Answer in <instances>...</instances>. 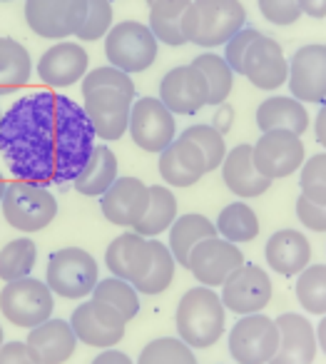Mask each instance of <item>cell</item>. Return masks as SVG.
Returning a JSON list of instances; mask_svg holds the SVG:
<instances>
[{"label": "cell", "instance_id": "db71d44e", "mask_svg": "<svg viewBox=\"0 0 326 364\" xmlns=\"http://www.w3.org/2000/svg\"><path fill=\"white\" fill-rule=\"evenodd\" d=\"M6 190H8V182H6V177H3V172H0V203H3V195H6Z\"/></svg>", "mask_w": 326, "mask_h": 364}, {"label": "cell", "instance_id": "8992f818", "mask_svg": "<svg viewBox=\"0 0 326 364\" xmlns=\"http://www.w3.org/2000/svg\"><path fill=\"white\" fill-rule=\"evenodd\" d=\"M53 289L43 279L21 277L6 282L0 292V312L16 327L33 329L53 317Z\"/></svg>", "mask_w": 326, "mask_h": 364}, {"label": "cell", "instance_id": "681fc988", "mask_svg": "<svg viewBox=\"0 0 326 364\" xmlns=\"http://www.w3.org/2000/svg\"><path fill=\"white\" fill-rule=\"evenodd\" d=\"M232 117H234L232 107L227 105V102H222V105H217V115H214V120H212V125H214L222 135H227V132H229V127H232Z\"/></svg>", "mask_w": 326, "mask_h": 364}, {"label": "cell", "instance_id": "9f6ffc18", "mask_svg": "<svg viewBox=\"0 0 326 364\" xmlns=\"http://www.w3.org/2000/svg\"><path fill=\"white\" fill-rule=\"evenodd\" d=\"M0 3H11V0H0Z\"/></svg>", "mask_w": 326, "mask_h": 364}, {"label": "cell", "instance_id": "d590c367", "mask_svg": "<svg viewBox=\"0 0 326 364\" xmlns=\"http://www.w3.org/2000/svg\"><path fill=\"white\" fill-rule=\"evenodd\" d=\"M192 65L200 68L202 75L207 77V85H210V105H222L227 102L232 92V85H234V70L227 65V60L222 55H214V53H202L200 58L192 60Z\"/></svg>", "mask_w": 326, "mask_h": 364}, {"label": "cell", "instance_id": "484cf974", "mask_svg": "<svg viewBox=\"0 0 326 364\" xmlns=\"http://www.w3.org/2000/svg\"><path fill=\"white\" fill-rule=\"evenodd\" d=\"M264 257L274 272L284 277H296L311 262V245L299 230H279L269 237Z\"/></svg>", "mask_w": 326, "mask_h": 364}, {"label": "cell", "instance_id": "7dc6e473", "mask_svg": "<svg viewBox=\"0 0 326 364\" xmlns=\"http://www.w3.org/2000/svg\"><path fill=\"white\" fill-rule=\"evenodd\" d=\"M0 364H38L26 342H6L0 347Z\"/></svg>", "mask_w": 326, "mask_h": 364}, {"label": "cell", "instance_id": "6da1fadb", "mask_svg": "<svg viewBox=\"0 0 326 364\" xmlns=\"http://www.w3.org/2000/svg\"><path fill=\"white\" fill-rule=\"evenodd\" d=\"M80 102L53 90L31 92L0 117V152L16 180L40 188L67 185L97 145Z\"/></svg>", "mask_w": 326, "mask_h": 364}, {"label": "cell", "instance_id": "f907efd6", "mask_svg": "<svg viewBox=\"0 0 326 364\" xmlns=\"http://www.w3.org/2000/svg\"><path fill=\"white\" fill-rule=\"evenodd\" d=\"M301 13L309 18H326V0H299Z\"/></svg>", "mask_w": 326, "mask_h": 364}, {"label": "cell", "instance_id": "2e32d148", "mask_svg": "<svg viewBox=\"0 0 326 364\" xmlns=\"http://www.w3.org/2000/svg\"><path fill=\"white\" fill-rule=\"evenodd\" d=\"M160 100L172 115H195L205 105H210V85L200 68L177 65L162 77Z\"/></svg>", "mask_w": 326, "mask_h": 364}, {"label": "cell", "instance_id": "d6986e66", "mask_svg": "<svg viewBox=\"0 0 326 364\" xmlns=\"http://www.w3.org/2000/svg\"><path fill=\"white\" fill-rule=\"evenodd\" d=\"M241 75L259 90H276L289 77V60L274 38L259 36L246 50Z\"/></svg>", "mask_w": 326, "mask_h": 364}, {"label": "cell", "instance_id": "8fae6325", "mask_svg": "<svg viewBox=\"0 0 326 364\" xmlns=\"http://www.w3.org/2000/svg\"><path fill=\"white\" fill-rule=\"evenodd\" d=\"M87 13V0H26V23L48 41H63L77 33Z\"/></svg>", "mask_w": 326, "mask_h": 364}, {"label": "cell", "instance_id": "f35d334b", "mask_svg": "<svg viewBox=\"0 0 326 364\" xmlns=\"http://www.w3.org/2000/svg\"><path fill=\"white\" fill-rule=\"evenodd\" d=\"M137 364H197V357L180 337H160L142 347Z\"/></svg>", "mask_w": 326, "mask_h": 364}, {"label": "cell", "instance_id": "b9f144b4", "mask_svg": "<svg viewBox=\"0 0 326 364\" xmlns=\"http://www.w3.org/2000/svg\"><path fill=\"white\" fill-rule=\"evenodd\" d=\"M301 195L316 205H326V152H319L301 165Z\"/></svg>", "mask_w": 326, "mask_h": 364}, {"label": "cell", "instance_id": "ffe728a7", "mask_svg": "<svg viewBox=\"0 0 326 364\" xmlns=\"http://www.w3.org/2000/svg\"><path fill=\"white\" fill-rule=\"evenodd\" d=\"M87 50L80 43H55L38 60V77L50 87H70L87 75Z\"/></svg>", "mask_w": 326, "mask_h": 364}, {"label": "cell", "instance_id": "7c38bea8", "mask_svg": "<svg viewBox=\"0 0 326 364\" xmlns=\"http://www.w3.org/2000/svg\"><path fill=\"white\" fill-rule=\"evenodd\" d=\"M127 130H130L132 142L137 147L160 155L177 137V122L160 97H140V100L132 102Z\"/></svg>", "mask_w": 326, "mask_h": 364}, {"label": "cell", "instance_id": "f6af8a7d", "mask_svg": "<svg viewBox=\"0 0 326 364\" xmlns=\"http://www.w3.org/2000/svg\"><path fill=\"white\" fill-rule=\"evenodd\" d=\"M259 13L274 26H291L301 18L299 0H256Z\"/></svg>", "mask_w": 326, "mask_h": 364}, {"label": "cell", "instance_id": "4fadbf2b", "mask_svg": "<svg viewBox=\"0 0 326 364\" xmlns=\"http://www.w3.org/2000/svg\"><path fill=\"white\" fill-rule=\"evenodd\" d=\"M82 100H85L82 110L95 130V137H100L102 142H112L125 135L130 127V112L135 97L115 90V87H100V90L82 95Z\"/></svg>", "mask_w": 326, "mask_h": 364}, {"label": "cell", "instance_id": "9a60e30c", "mask_svg": "<svg viewBox=\"0 0 326 364\" xmlns=\"http://www.w3.org/2000/svg\"><path fill=\"white\" fill-rule=\"evenodd\" d=\"M222 304L229 312H237L239 317L244 314H256L269 304L271 299V279L259 264H241L239 269L227 277L222 284Z\"/></svg>", "mask_w": 326, "mask_h": 364}, {"label": "cell", "instance_id": "ba28073f", "mask_svg": "<svg viewBox=\"0 0 326 364\" xmlns=\"http://www.w3.org/2000/svg\"><path fill=\"white\" fill-rule=\"evenodd\" d=\"M279 349L276 319L266 314H244L229 332V354L239 364H269Z\"/></svg>", "mask_w": 326, "mask_h": 364}, {"label": "cell", "instance_id": "d4e9b609", "mask_svg": "<svg viewBox=\"0 0 326 364\" xmlns=\"http://www.w3.org/2000/svg\"><path fill=\"white\" fill-rule=\"evenodd\" d=\"M222 180H224L227 190L241 200L259 198L271 188V180H266L254 167L251 145H244V142L227 152L224 162H222Z\"/></svg>", "mask_w": 326, "mask_h": 364}, {"label": "cell", "instance_id": "3957f363", "mask_svg": "<svg viewBox=\"0 0 326 364\" xmlns=\"http://www.w3.org/2000/svg\"><path fill=\"white\" fill-rule=\"evenodd\" d=\"M246 23L239 0H192L187 11V43L200 48L224 46Z\"/></svg>", "mask_w": 326, "mask_h": 364}, {"label": "cell", "instance_id": "52a82bcc", "mask_svg": "<svg viewBox=\"0 0 326 364\" xmlns=\"http://www.w3.org/2000/svg\"><path fill=\"white\" fill-rule=\"evenodd\" d=\"M157 38L152 36L150 26L137 21H125L110 28L105 36L107 63L120 68L122 73H142L157 60Z\"/></svg>", "mask_w": 326, "mask_h": 364}, {"label": "cell", "instance_id": "c3c4849f", "mask_svg": "<svg viewBox=\"0 0 326 364\" xmlns=\"http://www.w3.org/2000/svg\"><path fill=\"white\" fill-rule=\"evenodd\" d=\"M92 364H135L130 357H127L125 352H120V349H102L100 354H97L95 359H92Z\"/></svg>", "mask_w": 326, "mask_h": 364}, {"label": "cell", "instance_id": "f5cc1de1", "mask_svg": "<svg viewBox=\"0 0 326 364\" xmlns=\"http://www.w3.org/2000/svg\"><path fill=\"white\" fill-rule=\"evenodd\" d=\"M314 332H316V344H319L321 352L326 354V314H324V317H321V322L316 324Z\"/></svg>", "mask_w": 326, "mask_h": 364}, {"label": "cell", "instance_id": "277c9868", "mask_svg": "<svg viewBox=\"0 0 326 364\" xmlns=\"http://www.w3.org/2000/svg\"><path fill=\"white\" fill-rule=\"evenodd\" d=\"M3 218L21 232H40L58 218V200L53 193L33 182H8L3 195Z\"/></svg>", "mask_w": 326, "mask_h": 364}, {"label": "cell", "instance_id": "5bb4252c", "mask_svg": "<svg viewBox=\"0 0 326 364\" xmlns=\"http://www.w3.org/2000/svg\"><path fill=\"white\" fill-rule=\"evenodd\" d=\"M244 264V255H241L239 245L229 242L224 237H210L202 240L190 255V272L202 287H222L234 269Z\"/></svg>", "mask_w": 326, "mask_h": 364}, {"label": "cell", "instance_id": "f1b7e54d", "mask_svg": "<svg viewBox=\"0 0 326 364\" xmlns=\"http://www.w3.org/2000/svg\"><path fill=\"white\" fill-rule=\"evenodd\" d=\"M217 237V228L214 223L205 218V215L197 213H187L182 218H177L170 228V252L175 257L177 264L182 267H190V255L202 240Z\"/></svg>", "mask_w": 326, "mask_h": 364}, {"label": "cell", "instance_id": "ab89813d", "mask_svg": "<svg viewBox=\"0 0 326 364\" xmlns=\"http://www.w3.org/2000/svg\"><path fill=\"white\" fill-rule=\"evenodd\" d=\"M182 137L192 140L202 150V155H205V160H207V172L222 167V162H224V157H227V142H224V135H222L214 125H192L182 132Z\"/></svg>", "mask_w": 326, "mask_h": 364}, {"label": "cell", "instance_id": "603a6c76", "mask_svg": "<svg viewBox=\"0 0 326 364\" xmlns=\"http://www.w3.org/2000/svg\"><path fill=\"white\" fill-rule=\"evenodd\" d=\"M279 327V349L269 364H311L316 357V332L306 317L284 312L276 319Z\"/></svg>", "mask_w": 326, "mask_h": 364}, {"label": "cell", "instance_id": "5b68a950", "mask_svg": "<svg viewBox=\"0 0 326 364\" xmlns=\"http://www.w3.org/2000/svg\"><path fill=\"white\" fill-rule=\"evenodd\" d=\"M97 282H100V269L87 250L63 247L48 259L45 284L53 289V294H60L65 299H82L92 294Z\"/></svg>", "mask_w": 326, "mask_h": 364}, {"label": "cell", "instance_id": "e0dca14e", "mask_svg": "<svg viewBox=\"0 0 326 364\" xmlns=\"http://www.w3.org/2000/svg\"><path fill=\"white\" fill-rule=\"evenodd\" d=\"M291 95L299 102H324L326 100V46L311 43L301 46L289 60Z\"/></svg>", "mask_w": 326, "mask_h": 364}, {"label": "cell", "instance_id": "83f0119b", "mask_svg": "<svg viewBox=\"0 0 326 364\" xmlns=\"http://www.w3.org/2000/svg\"><path fill=\"white\" fill-rule=\"evenodd\" d=\"M192 0H155L150 3V31L157 43L170 48L187 46V11Z\"/></svg>", "mask_w": 326, "mask_h": 364}, {"label": "cell", "instance_id": "1f68e13d", "mask_svg": "<svg viewBox=\"0 0 326 364\" xmlns=\"http://www.w3.org/2000/svg\"><path fill=\"white\" fill-rule=\"evenodd\" d=\"M177 220V198L167 185H150V205L140 223L135 225V232L147 240H155L157 235L167 232Z\"/></svg>", "mask_w": 326, "mask_h": 364}, {"label": "cell", "instance_id": "4dcf8cb0", "mask_svg": "<svg viewBox=\"0 0 326 364\" xmlns=\"http://www.w3.org/2000/svg\"><path fill=\"white\" fill-rule=\"evenodd\" d=\"M31 73L33 60L28 48L13 38H0V95L26 87Z\"/></svg>", "mask_w": 326, "mask_h": 364}, {"label": "cell", "instance_id": "30bf717a", "mask_svg": "<svg viewBox=\"0 0 326 364\" xmlns=\"http://www.w3.org/2000/svg\"><path fill=\"white\" fill-rule=\"evenodd\" d=\"M67 322H70L77 342H85L87 347L97 349H110L117 342H122L127 327V319L115 307L97 302V299L77 304Z\"/></svg>", "mask_w": 326, "mask_h": 364}, {"label": "cell", "instance_id": "9c48e42d", "mask_svg": "<svg viewBox=\"0 0 326 364\" xmlns=\"http://www.w3.org/2000/svg\"><path fill=\"white\" fill-rule=\"evenodd\" d=\"M254 167L266 180H281L294 175L304 165V142L301 135L289 130H269L261 132L259 140L251 145Z\"/></svg>", "mask_w": 326, "mask_h": 364}, {"label": "cell", "instance_id": "e575fe53", "mask_svg": "<svg viewBox=\"0 0 326 364\" xmlns=\"http://www.w3.org/2000/svg\"><path fill=\"white\" fill-rule=\"evenodd\" d=\"M38 259V247L33 240L18 237L8 242L0 250V279L3 282H13V279L31 277L33 267Z\"/></svg>", "mask_w": 326, "mask_h": 364}, {"label": "cell", "instance_id": "680465c9", "mask_svg": "<svg viewBox=\"0 0 326 364\" xmlns=\"http://www.w3.org/2000/svg\"><path fill=\"white\" fill-rule=\"evenodd\" d=\"M0 117H3V112H0Z\"/></svg>", "mask_w": 326, "mask_h": 364}, {"label": "cell", "instance_id": "44dd1931", "mask_svg": "<svg viewBox=\"0 0 326 364\" xmlns=\"http://www.w3.org/2000/svg\"><path fill=\"white\" fill-rule=\"evenodd\" d=\"M160 175L170 188H192L207 175V160L202 150L187 137H175L160 152Z\"/></svg>", "mask_w": 326, "mask_h": 364}, {"label": "cell", "instance_id": "816d5d0a", "mask_svg": "<svg viewBox=\"0 0 326 364\" xmlns=\"http://www.w3.org/2000/svg\"><path fill=\"white\" fill-rule=\"evenodd\" d=\"M316 140L326 147V102L321 105L319 115H316Z\"/></svg>", "mask_w": 326, "mask_h": 364}, {"label": "cell", "instance_id": "6f0895ef", "mask_svg": "<svg viewBox=\"0 0 326 364\" xmlns=\"http://www.w3.org/2000/svg\"><path fill=\"white\" fill-rule=\"evenodd\" d=\"M147 3H155V0H147Z\"/></svg>", "mask_w": 326, "mask_h": 364}, {"label": "cell", "instance_id": "cb8c5ba5", "mask_svg": "<svg viewBox=\"0 0 326 364\" xmlns=\"http://www.w3.org/2000/svg\"><path fill=\"white\" fill-rule=\"evenodd\" d=\"M26 344L38 364H63L75 352L77 337H75V332H72L70 322L50 317L48 322L31 329Z\"/></svg>", "mask_w": 326, "mask_h": 364}, {"label": "cell", "instance_id": "60d3db41", "mask_svg": "<svg viewBox=\"0 0 326 364\" xmlns=\"http://www.w3.org/2000/svg\"><path fill=\"white\" fill-rule=\"evenodd\" d=\"M112 28V6L110 0H87V13L82 26L77 28L75 38L80 43H92L107 36Z\"/></svg>", "mask_w": 326, "mask_h": 364}, {"label": "cell", "instance_id": "7bdbcfd3", "mask_svg": "<svg viewBox=\"0 0 326 364\" xmlns=\"http://www.w3.org/2000/svg\"><path fill=\"white\" fill-rule=\"evenodd\" d=\"M100 87H115V90H122L125 95L135 97V82H132V77L115 65L95 68V70H90L82 77V95H87L92 90H100Z\"/></svg>", "mask_w": 326, "mask_h": 364}, {"label": "cell", "instance_id": "74e56055", "mask_svg": "<svg viewBox=\"0 0 326 364\" xmlns=\"http://www.w3.org/2000/svg\"><path fill=\"white\" fill-rule=\"evenodd\" d=\"M296 299L309 314H326V264H309L296 274Z\"/></svg>", "mask_w": 326, "mask_h": 364}, {"label": "cell", "instance_id": "836d02e7", "mask_svg": "<svg viewBox=\"0 0 326 364\" xmlns=\"http://www.w3.org/2000/svg\"><path fill=\"white\" fill-rule=\"evenodd\" d=\"M92 299L115 307L127 322L140 314V292H137L130 282H125V279H120V277L100 279V282L95 284V289H92Z\"/></svg>", "mask_w": 326, "mask_h": 364}, {"label": "cell", "instance_id": "ac0fdd59", "mask_svg": "<svg viewBox=\"0 0 326 364\" xmlns=\"http://www.w3.org/2000/svg\"><path fill=\"white\" fill-rule=\"evenodd\" d=\"M150 188L137 177H117L100 198V210L107 223L117 228H135L147 213Z\"/></svg>", "mask_w": 326, "mask_h": 364}, {"label": "cell", "instance_id": "11a10c76", "mask_svg": "<svg viewBox=\"0 0 326 364\" xmlns=\"http://www.w3.org/2000/svg\"><path fill=\"white\" fill-rule=\"evenodd\" d=\"M6 344V334H3V324H0V347Z\"/></svg>", "mask_w": 326, "mask_h": 364}, {"label": "cell", "instance_id": "8d00e7d4", "mask_svg": "<svg viewBox=\"0 0 326 364\" xmlns=\"http://www.w3.org/2000/svg\"><path fill=\"white\" fill-rule=\"evenodd\" d=\"M175 257H172L170 247L165 242H157L152 240V264L147 269V274L135 284V289L140 294H160L165 292L167 287L175 279Z\"/></svg>", "mask_w": 326, "mask_h": 364}, {"label": "cell", "instance_id": "4316f807", "mask_svg": "<svg viewBox=\"0 0 326 364\" xmlns=\"http://www.w3.org/2000/svg\"><path fill=\"white\" fill-rule=\"evenodd\" d=\"M256 127L261 132L289 130L294 135H304L309 127V112L296 97L274 95L256 107Z\"/></svg>", "mask_w": 326, "mask_h": 364}, {"label": "cell", "instance_id": "f546056e", "mask_svg": "<svg viewBox=\"0 0 326 364\" xmlns=\"http://www.w3.org/2000/svg\"><path fill=\"white\" fill-rule=\"evenodd\" d=\"M117 180V157L110 145H95L87 165L80 175L72 180V188L85 198H102Z\"/></svg>", "mask_w": 326, "mask_h": 364}, {"label": "cell", "instance_id": "7a4b0ae2", "mask_svg": "<svg viewBox=\"0 0 326 364\" xmlns=\"http://www.w3.org/2000/svg\"><path fill=\"white\" fill-rule=\"evenodd\" d=\"M227 309L212 287H192L182 294L175 312L177 337L192 349H207L224 334Z\"/></svg>", "mask_w": 326, "mask_h": 364}, {"label": "cell", "instance_id": "bcb514c9", "mask_svg": "<svg viewBox=\"0 0 326 364\" xmlns=\"http://www.w3.org/2000/svg\"><path fill=\"white\" fill-rule=\"evenodd\" d=\"M296 218L306 230L314 232H326V205H316L311 200H306L304 195H299L296 200Z\"/></svg>", "mask_w": 326, "mask_h": 364}, {"label": "cell", "instance_id": "d6a6232c", "mask_svg": "<svg viewBox=\"0 0 326 364\" xmlns=\"http://www.w3.org/2000/svg\"><path fill=\"white\" fill-rule=\"evenodd\" d=\"M217 235L229 242H251L259 235V218L246 203H229L227 208L219 210L217 218Z\"/></svg>", "mask_w": 326, "mask_h": 364}, {"label": "cell", "instance_id": "ee69618b", "mask_svg": "<svg viewBox=\"0 0 326 364\" xmlns=\"http://www.w3.org/2000/svg\"><path fill=\"white\" fill-rule=\"evenodd\" d=\"M259 36H261V33L254 31V28H241L239 33H234V36H232L229 41L224 43V60H227V65H229L234 73H239V75H241L246 50H249L251 43H254Z\"/></svg>", "mask_w": 326, "mask_h": 364}, {"label": "cell", "instance_id": "7402d4cb", "mask_svg": "<svg viewBox=\"0 0 326 364\" xmlns=\"http://www.w3.org/2000/svg\"><path fill=\"white\" fill-rule=\"evenodd\" d=\"M105 264L112 277H120L135 287L152 264V240L137 232H125L110 242L105 252Z\"/></svg>", "mask_w": 326, "mask_h": 364}]
</instances>
